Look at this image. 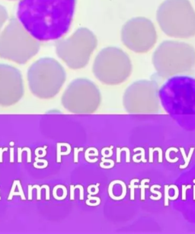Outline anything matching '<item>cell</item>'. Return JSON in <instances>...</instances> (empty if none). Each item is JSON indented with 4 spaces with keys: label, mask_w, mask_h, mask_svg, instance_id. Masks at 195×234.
I'll use <instances>...</instances> for the list:
<instances>
[{
    "label": "cell",
    "mask_w": 195,
    "mask_h": 234,
    "mask_svg": "<svg viewBox=\"0 0 195 234\" xmlns=\"http://www.w3.org/2000/svg\"><path fill=\"white\" fill-rule=\"evenodd\" d=\"M76 6V0H20L17 19L38 41H55L70 28Z\"/></svg>",
    "instance_id": "6da1fadb"
},
{
    "label": "cell",
    "mask_w": 195,
    "mask_h": 234,
    "mask_svg": "<svg viewBox=\"0 0 195 234\" xmlns=\"http://www.w3.org/2000/svg\"><path fill=\"white\" fill-rule=\"evenodd\" d=\"M152 64L160 78L185 74L195 65V50L189 43L165 41L153 52Z\"/></svg>",
    "instance_id": "7a4b0ae2"
},
{
    "label": "cell",
    "mask_w": 195,
    "mask_h": 234,
    "mask_svg": "<svg viewBox=\"0 0 195 234\" xmlns=\"http://www.w3.org/2000/svg\"><path fill=\"white\" fill-rule=\"evenodd\" d=\"M27 79L33 95L40 99H51L60 92L67 79V73L57 60L43 57L29 66Z\"/></svg>",
    "instance_id": "3957f363"
},
{
    "label": "cell",
    "mask_w": 195,
    "mask_h": 234,
    "mask_svg": "<svg viewBox=\"0 0 195 234\" xmlns=\"http://www.w3.org/2000/svg\"><path fill=\"white\" fill-rule=\"evenodd\" d=\"M156 18L166 35L176 38L195 36V10L189 0H165L158 6Z\"/></svg>",
    "instance_id": "277c9868"
},
{
    "label": "cell",
    "mask_w": 195,
    "mask_h": 234,
    "mask_svg": "<svg viewBox=\"0 0 195 234\" xmlns=\"http://www.w3.org/2000/svg\"><path fill=\"white\" fill-rule=\"evenodd\" d=\"M40 41L24 28L16 18L8 20L0 34V57L24 64L39 51Z\"/></svg>",
    "instance_id": "5b68a950"
},
{
    "label": "cell",
    "mask_w": 195,
    "mask_h": 234,
    "mask_svg": "<svg viewBox=\"0 0 195 234\" xmlns=\"http://www.w3.org/2000/svg\"><path fill=\"white\" fill-rule=\"evenodd\" d=\"M92 73L95 77L104 85L121 84L131 75V60L121 48H104L99 51L94 60Z\"/></svg>",
    "instance_id": "8992f818"
},
{
    "label": "cell",
    "mask_w": 195,
    "mask_h": 234,
    "mask_svg": "<svg viewBox=\"0 0 195 234\" xmlns=\"http://www.w3.org/2000/svg\"><path fill=\"white\" fill-rule=\"evenodd\" d=\"M98 46V40L92 31L79 28L72 35L56 43V53L60 60L72 69L84 68Z\"/></svg>",
    "instance_id": "52a82bcc"
},
{
    "label": "cell",
    "mask_w": 195,
    "mask_h": 234,
    "mask_svg": "<svg viewBox=\"0 0 195 234\" xmlns=\"http://www.w3.org/2000/svg\"><path fill=\"white\" fill-rule=\"evenodd\" d=\"M61 104L72 114H93L102 104V94L95 83L78 78L68 85L61 97Z\"/></svg>",
    "instance_id": "ba28073f"
},
{
    "label": "cell",
    "mask_w": 195,
    "mask_h": 234,
    "mask_svg": "<svg viewBox=\"0 0 195 234\" xmlns=\"http://www.w3.org/2000/svg\"><path fill=\"white\" fill-rule=\"evenodd\" d=\"M159 85L153 80L141 79L130 84L123 95V106L129 114L160 112Z\"/></svg>",
    "instance_id": "9c48e42d"
},
{
    "label": "cell",
    "mask_w": 195,
    "mask_h": 234,
    "mask_svg": "<svg viewBox=\"0 0 195 234\" xmlns=\"http://www.w3.org/2000/svg\"><path fill=\"white\" fill-rule=\"evenodd\" d=\"M121 41L126 48L135 53H147L156 44L157 32L149 19L136 17L122 27Z\"/></svg>",
    "instance_id": "30bf717a"
},
{
    "label": "cell",
    "mask_w": 195,
    "mask_h": 234,
    "mask_svg": "<svg viewBox=\"0 0 195 234\" xmlns=\"http://www.w3.org/2000/svg\"><path fill=\"white\" fill-rule=\"evenodd\" d=\"M24 94V81L20 70L8 64H0V107L15 105Z\"/></svg>",
    "instance_id": "8fae6325"
},
{
    "label": "cell",
    "mask_w": 195,
    "mask_h": 234,
    "mask_svg": "<svg viewBox=\"0 0 195 234\" xmlns=\"http://www.w3.org/2000/svg\"><path fill=\"white\" fill-rule=\"evenodd\" d=\"M180 151L182 152V156H183V158H184V163L183 164V165H179V169H185L186 167L188 166L190 162H191V157H192L193 153H194V147H191V149H190L189 153H188V156H186L184 148H182V147L180 148Z\"/></svg>",
    "instance_id": "7c38bea8"
},
{
    "label": "cell",
    "mask_w": 195,
    "mask_h": 234,
    "mask_svg": "<svg viewBox=\"0 0 195 234\" xmlns=\"http://www.w3.org/2000/svg\"><path fill=\"white\" fill-rule=\"evenodd\" d=\"M8 19V11L4 6L0 5V34L4 28L5 24Z\"/></svg>",
    "instance_id": "4fadbf2b"
},
{
    "label": "cell",
    "mask_w": 195,
    "mask_h": 234,
    "mask_svg": "<svg viewBox=\"0 0 195 234\" xmlns=\"http://www.w3.org/2000/svg\"><path fill=\"white\" fill-rule=\"evenodd\" d=\"M155 151L158 152V162L161 163L162 162V150L160 147H156V148H149V162H153V153Z\"/></svg>",
    "instance_id": "5bb4252c"
},
{
    "label": "cell",
    "mask_w": 195,
    "mask_h": 234,
    "mask_svg": "<svg viewBox=\"0 0 195 234\" xmlns=\"http://www.w3.org/2000/svg\"><path fill=\"white\" fill-rule=\"evenodd\" d=\"M172 151H175V153H177V152L178 151V150L177 148H175V147L168 148V149L166 150V152H165V159H166V160L168 162H171V163H174V162H176L178 161L179 159H178V157H175V159L171 158L170 153Z\"/></svg>",
    "instance_id": "9a60e30c"
},
{
    "label": "cell",
    "mask_w": 195,
    "mask_h": 234,
    "mask_svg": "<svg viewBox=\"0 0 195 234\" xmlns=\"http://www.w3.org/2000/svg\"><path fill=\"white\" fill-rule=\"evenodd\" d=\"M150 181V180L149 179H143L142 181H141V185L140 186H138V188H141V200L142 201H145V190L146 188H149V186H146V182H149Z\"/></svg>",
    "instance_id": "2e32d148"
},
{
    "label": "cell",
    "mask_w": 195,
    "mask_h": 234,
    "mask_svg": "<svg viewBox=\"0 0 195 234\" xmlns=\"http://www.w3.org/2000/svg\"><path fill=\"white\" fill-rule=\"evenodd\" d=\"M139 179H132L131 181H130V199L131 200H134V188H138V186H135L134 183L135 182H138Z\"/></svg>",
    "instance_id": "e0dca14e"
},
{
    "label": "cell",
    "mask_w": 195,
    "mask_h": 234,
    "mask_svg": "<svg viewBox=\"0 0 195 234\" xmlns=\"http://www.w3.org/2000/svg\"><path fill=\"white\" fill-rule=\"evenodd\" d=\"M137 150H140L141 153H138V154H135L133 156V158H134V157H137V156H141V160L140 161L143 162H146V160L145 158V150H144L143 148L142 147H138V148H135V149L133 150L134 152H137Z\"/></svg>",
    "instance_id": "ac0fdd59"
},
{
    "label": "cell",
    "mask_w": 195,
    "mask_h": 234,
    "mask_svg": "<svg viewBox=\"0 0 195 234\" xmlns=\"http://www.w3.org/2000/svg\"><path fill=\"white\" fill-rule=\"evenodd\" d=\"M150 191L152 192V194H156V195H158V197H156V198H155V197H153V196H151L150 197L151 199H152V200L158 201V200H160V199L162 198V193L160 191H155V190H154V186H152L150 188Z\"/></svg>",
    "instance_id": "d6986e66"
},
{
    "label": "cell",
    "mask_w": 195,
    "mask_h": 234,
    "mask_svg": "<svg viewBox=\"0 0 195 234\" xmlns=\"http://www.w3.org/2000/svg\"><path fill=\"white\" fill-rule=\"evenodd\" d=\"M168 190H169V186H165V206L168 205Z\"/></svg>",
    "instance_id": "ffe728a7"
},
{
    "label": "cell",
    "mask_w": 195,
    "mask_h": 234,
    "mask_svg": "<svg viewBox=\"0 0 195 234\" xmlns=\"http://www.w3.org/2000/svg\"><path fill=\"white\" fill-rule=\"evenodd\" d=\"M92 156H98V152H95V153H90L89 151H88V150H87L86 151H85V160H86L87 162H88V160H89V157Z\"/></svg>",
    "instance_id": "44dd1931"
},
{
    "label": "cell",
    "mask_w": 195,
    "mask_h": 234,
    "mask_svg": "<svg viewBox=\"0 0 195 234\" xmlns=\"http://www.w3.org/2000/svg\"><path fill=\"white\" fill-rule=\"evenodd\" d=\"M191 186H188L187 187H185V186H182V200L186 199V190H187V188H191Z\"/></svg>",
    "instance_id": "7402d4cb"
},
{
    "label": "cell",
    "mask_w": 195,
    "mask_h": 234,
    "mask_svg": "<svg viewBox=\"0 0 195 234\" xmlns=\"http://www.w3.org/2000/svg\"><path fill=\"white\" fill-rule=\"evenodd\" d=\"M82 148H80V149H77V148H75L74 151H75V160L74 162H78V153L79 151H82Z\"/></svg>",
    "instance_id": "603a6c76"
},
{
    "label": "cell",
    "mask_w": 195,
    "mask_h": 234,
    "mask_svg": "<svg viewBox=\"0 0 195 234\" xmlns=\"http://www.w3.org/2000/svg\"><path fill=\"white\" fill-rule=\"evenodd\" d=\"M88 199L87 200V201H90L91 200H95V201H101V199L99 198H98V197H91L89 195H88Z\"/></svg>",
    "instance_id": "cb8c5ba5"
},
{
    "label": "cell",
    "mask_w": 195,
    "mask_h": 234,
    "mask_svg": "<svg viewBox=\"0 0 195 234\" xmlns=\"http://www.w3.org/2000/svg\"><path fill=\"white\" fill-rule=\"evenodd\" d=\"M194 199L195 200V186H194Z\"/></svg>",
    "instance_id": "d4e9b609"
},
{
    "label": "cell",
    "mask_w": 195,
    "mask_h": 234,
    "mask_svg": "<svg viewBox=\"0 0 195 234\" xmlns=\"http://www.w3.org/2000/svg\"><path fill=\"white\" fill-rule=\"evenodd\" d=\"M9 1H15V0H9Z\"/></svg>",
    "instance_id": "484cf974"
}]
</instances>
